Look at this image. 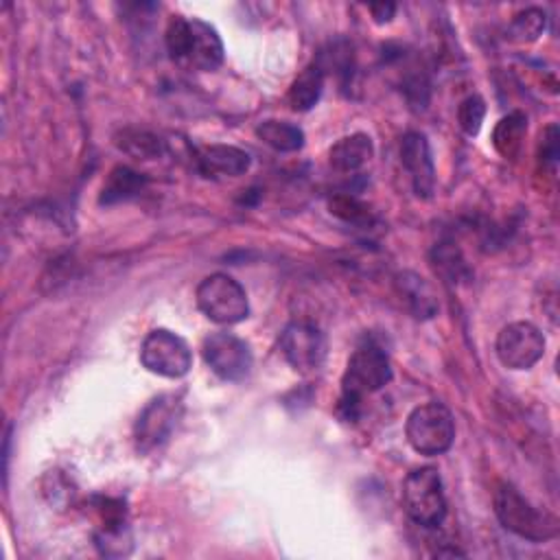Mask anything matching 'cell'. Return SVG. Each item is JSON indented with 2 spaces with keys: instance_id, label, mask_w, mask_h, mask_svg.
I'll use <instances>...</instances> for the list:
<instances>
[{
  "instance_id": "cell-1",
  "label": "cell",
  "mask_w": 560,
  "mask_h": 560,
  "mask_svg": "<svg viewBox=\"0 0 560 560\" xmlns=\"http://www.w3.org/2000/svg\"><path fill=\"white\" fill-rule=\"evenodd\" d=\"M164 44L168 57L188 70L212 72L223 63V42L217 28L203 20L173 15L164 33Z\"/></svg>"
},
{
  "instance_id": "cell-2",
  "label": "cell",
  "mask_w": 560,
  "mask_h": 560,
  "mask_svg": "<svg viewBox=\"0 0 560 560\" xmlns=\"http://www.w3.org/2000/svg\"><path fill=\"white\" fill-rule=\"evenodd\" d=\"M392 381V361L387 352L374 343H361L348 359L346 372L341 376V396H339V413L343 420H357L361 411V402L368 394L378 392Z\"/></svg>"
},
{
  "instance_id": "cell-3",
  "label": "cell",
  "mask_w": 560,
  "mask_h": 560,
  "mask_svg": "<svg viewBox=\"0 0 560 560\" xmlns=\"http://www.w3.org/2000/svg\"><path fill=\"white\" fill-rule=\"evenodd\" d=\"M494 514L508 532L532 542H542L558 534V521L534 508L512 483H499L494 492Z\"/></svg>"
},
{
  "instance_id": "cell-4",
  "label": "cell",
  "mask_w": 560,
  "mask_h": 560,
  "mask_svg": "<svg viewBox=\"0 0 560 560\" xmlns=\"http://www.w3.org/2000/svg\"><path fill=\"white\" fill-rule=\"evenodd\" d=\"M402 508L420 527H438L446 516V497L438 468L422 466L402 481Z\"/></svg>"
},
{
  "instance_id": "cell-5",
  "label": "cell",
  "mask_w": 560,
  "mask_h": 560,
  "mask_svg": "<svg viewBox=\"0 0 560 560\" xmlns=\"http://www.w3.org/2000/svg\"><path fill=\"white\" fill-rule=\"evenodd\" d=\"M405 435L420 455H442L455 440V422L442 402H424L411 409L405 422Z\"/></svg>"
},
{
  "instance_id": "cell-6",
  "label": "cell",
  "mask_w": 560,
  "mask_h": 560,
  "mask_svg": "<svg viewBox=\"0 0 560 560\" xmlns=\"http://www.w3.org/2000/svg\"><path fill=\"white\" fill-rule=\"evenodd\" d=\"M199 311L217 324H238L249 315L247 293L238 280L228 273L206 276L195 291Z\"/></svg>"
},
{
  "instance_id": "cell-7",
  "label": "cell",
  "mask_w": 560,
  "mask_h": 560,
  "mask_svg": "<svg viewBox=\"0 0 560 560\" xmlns=\"http://www.w3.org/2000/svg\"><path fill=\"white\" fill-rule=\"evenodd\" d=\"M140 361L149 372L158 376L179 378L186 376L192 368V352L190 346L173 330L155 328L144 337L140 346Z\"/></svg>"
},
{
  "instance_id": "cell-8",
  "label": "cell",
  "mask_w": 560,
  "mask_h": 560,
  "mask_svg": "<svg viewBox=\"0 0 560 560\" xmlns=\"http://www.w3.org/2000/svg\"><path fill=\"white\" fill-rule=\"evenodd\" d=\"M184 411V402L179 394H160L151 398L140 411L133 424L136 448L149 453L162 446L175 431Z\"/></svg>"
},
{
  "instance_id": "cell-9",
  "label": "cell",
  "mask_w": 560,
  "mask_h": 560,
  "mask_svg": "<svg viewBox=\"0 0 560 560\" xmlns=\"http://www.w3.org/2000/svg\"><path fill=\"white\" fill-rule=\"evenodd\" d=\"M494 350L510 370H527L545 354V337L532 322H512L497 335Z\"/></svg>"
},
{
  "instance_id": "cell-10",
  "label": "cell",
  "mask_w": 560,
  "mask_h": 560,
  "mask_svg": "<svg viewBox=\"0 0 560 560\" xmlns=\"http://www.w3.org/2000/svg\"><path fill=\"white\" fill-rule=\"evenodd\" d=\"M206 365L223 381H241L252 370V352L232 332H210L201 343Z\"/></svg>"
},
{
  "instance_id": "cell-11",
  "label": "cell",
  "mask_w": 560,
  "mask_h": 560,
  "mask_svg": "<svg viewBox=\"0 0 560 560\" xmlns=\"http://www.w3.org/2000/svg\"><path fill=\"white\" fill-rule=\"evenodd\" d=\"M280 352L298 372H313L326 359V339L315 324L291 322L280 335Z\"/></svg>"
},
{
  "instance_id": "cell-12",
  "label": "cell",
  "mask_w": 560,
  "mask_h": 560,
  "mask_svg": "<svg viewBox=\"0 0 560 560\" xmlns=\"http://www.w3.org/2000/svg\"><path fill=\"white\" fill-rule=\"evenodd\" d=\"M400 162L411 177L413 192L420 199H429L435 188V166L429 142L420 131H407L400 140Z\"/></svg>"
},
{
  "instance_id": "cell-13",
  "label": "cell",
  "mask_w": 560,
  "mask_h": 560,
  "mask_svg": "<svg viewBox=\"0 0 560 560\" xmlns=\"http://www.w3.org/2000/svg\"><path fill=\"white\" fill-rule=\"evenodd\" d=\"M249 164V153L232 144H210L195 155V166L203 177H238Z\"/></svg>"
},
{
  "instance_id": "cell-14",
  "label": "cell",
  "mask_w": 560,
  "mask_h": 560,
  "mask_svg": "<svg viewBox=\"0 0 560 560\" xmlns=\"http://www.w3.org/2000/svg\"><path fill=\"white\" fill-rule=\"evenodd\" d=\"M396 293L416 319H429L438 313L440 302L433 284L416 271H398L394 278Z\"/></svg>"
},
{
  "instance_id": "cell-15",
  "label": "cell",
  "mask_w": 560,
  "mask_h": 560,
  "mask_svg": "<svg viewBox=\"0 0 560 560\" xmlns=\"http://www.w3.org/2000/svg\"><path fill=\"white\" fill-rule=\"evenodd\" d=\"M372 153H374V144L368 133H350L339 138L330 147L328 162L339 173H354L370 162Z\"/></svg>"
},
{
  "instance_id": "cell-16",
  "label": "cell",
  "mask_w": 560,
  "mask_h": 560,
  "mask_svg": "<svg viewBox=\"0 0 560 560\" xmlns=\"http://www.w3.org/2000/svg\"><path fill=\"white\" fill-rule=\"evenodd\" d=\"M147 188V177L129 166H114L101 188V197L98 203L101 206H114V203H122L129 201L133 197H138L142 190Z\"/></svg>"
},
{
  "instance_id": "cell-17",
  "label": "cell",
  "mask_w": 560,
  "mask_h": 560,
  "mask_svg": "<svg viewBox=\"0 0 560 560\" xmlns=\"http://www.w3.org/2000/svg\"><path fill=\"white\" fill-rule=\"evenodd\" d=\"M324 79L326 72L319 66V61L315 59L313 63H308L291 83L287 101L291 105V109L295 112H308L311 107H315V103L319 101L322 92H324Z\"/></svg>"
},
{
  "instance_id": "cell-18",
  "label": "cell",
  "mask_w": 560,
  "mask_h": 560,
  "mask_svg": "<svg viewBox=\"0 0 560 560\" xmlns=\"http://www.w3.org/2000/svg\"><path fill=\"white\" fill-rule=\"evenodd\" d=\"M114 144L125 151L131 158L138 160H155L162 158L166 153V142L147 131V129H138V127H125L114 136Z\"/></svg>"
},
{
  "instance_id": "cell-19",
  "label": "cell",
  "mask_w": 560,
  "mask_h": 560,
  "mask_svg": "<svg viewBox=\"0 0 560 560\" xmlns=\"http://www.w3.org/2000/svg\"><path fill=\"white\" fill-rule=\"evenodd\" d=\"M527 136V116L510 112L492 129V147L501 158H516Z\"/></svg>"
},
{
  "instance_id": "cell-20",
  "label": "cell",
  "mask_w": 560,
  "mask_h": 560,
  "mask_svg": "<svg viewBox=\"0 0 560 560\" xmlns=\"http://www.w3.org/2000/svg\"><path fill=\"white\" fill-rule=\"evenodd\" d=\"M256 136L271 149L284 151V153L298 151L304 147V131L298 125L287 120H276V118L262 120L256 127Z\"/></svg>"
},
{
  "instance_id": "cell-21",
  "label": "cell",
  "mask_w": 560,
  "mask_h": 560,
  "mask_svg": "<svg viewBox=\"0 0 560 560\" xmlns=\"http://www.w3.org/2000/svg\"><path fill=\"white\" fill-rule=\"evenodd\" d=\"M431 265H433L435 273L448 284H457L459 280L470 278L466 258L455 243H448V241L438 243L431 252Z\"/></svg>"
},
{
  "instance_id": "cell-22",
  "label": "cell",
  "mask_w": 560,
  "mask_h": 560,
  "mask_svg": "<svg viewBox=\"0 0 560 560\" xmlns=\"http://www.w3.org/2000/svg\"><path fill=\"white\" fill-rule=\"evenodd\" d=\"M94 545L98 549L101 556L105 558H125L131 553L133 549V538L125 521H116V523H103L98 525V529L94 532Z\"/></svg>"
},
{
  "instance_id": "cell-23",
  "label": "cell",
  "mask_w": 560,
  "mask_h": 560,
  "mask_svg": "<svg viewBox=\"0 0 560 560\" xmlns=\"http://www.w3.org/2000/svg\"><path fill=\"white\" fill-rule=\"evenodd\" d=\"M547 28V13L538 7H527L518 11L508 24V39L516 44L536 42Z\"/></svg>"
},
{
  "instance_id": "cell-24",
  "label": "cell",
  "mask_w": 560,
  "mask_h": 560,
  "mask_svg": "<svg viewBox=\"0 0 560 560\" xmlns=\"http://www.w3.org/2000/svg\"><path fill=\"white\" fill-rule=\"evenodd\" d=\"M328 208L335 217H339L341 221L346 223H352V225H365L372 221V212L365 203H361L357 197L352 195H335L330 201H328Z\"/></svg>"
},
{
  "instance_id": "cell-25",
  "label": "cell",
  "mask_w": 560,
  "mask_h": 560,
  "mask_svg": "<svg viewBox=\"0 0 560 560\" xmlns=\"http://www.w3.org/2000/svg\"><path fill=\"white\" fill-rule=\"evenodd\" d=\"M486 118V101L479 94L466 96L457 107V122L464 133L477 136L481 129V122Z\"/></svg>"
},
{
  "instance_id": "cell-26",
  "label": "cell",
  "mask_w": 560,
  "mask_h": 560,
  "mask_svg": "<svg viewBox=\"0 0 560 560\" xmlns=\"http://www.w3.org/2000/svg\"><path fill=\"white\" fill-rule=\"evenodd\" d=\"M558 140H560V133H558V127L556 125H549L542 133V144H540V158L545 162H551L556 164L558 162Z\"/></svg>"
},
{
  "instance_id": "cell-27",
  "label": "cell",
  "mask_w": 560,
  "mask_h": 560,
  "mask_svg": "<svg viewBox=\"0 0 560 560\" xmlns=\"http://www.w3.org/2000/svg\"><path fill=\"white\" fill-rule=\"evenodd\" d=\"M368 9H370V13H372L376 24L389 22L394 18V13H396V4L394 2H376V4H370Z\"/></svg>"
}]
</instances>
